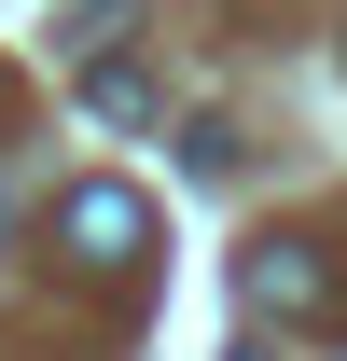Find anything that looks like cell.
Returning <instances> with one entry per match:
<instances>
[{
    "mask_svg": "<svg viewBox=\"0 0 347 361\" xmlns=\"http://www.w3.org/2000/svg\"><path fill=\"white\" fill-rule=\"evenodd\" d=\"M84 97H97V111H126V126H139V111H153V84H139L126 56H97V70H84Z\"/></svg>",
    "mask_w": 347,
    "mask_h": 361,
    "instance_id": "3957f363",
    "label": "cell"
},
{
    "mask_svg": "<svg viewBox=\"0 0 347 361\" xmlns=\"http://www.w3.org/2000/svg\"><path fill=\"white\" fill-rule=\"evenodd\" d=\"M236 292H250L264 319H319V306H334V264H319L305 236H264L250 264H236Z\"/></svg>",
    "mask_w": 347,
    "mask_h": 361,
    "instance_id": "7a4b0ae2",
    "label": "cell"
},
{
    "mask_svg": "<svg viewBox=\"0 0 347 361\" xmlns=\"http://www.w3.org/2000/svg\"><path fill=\"white\" fill-rule=\"evenodd\" d=\"M56 250L84 278H139V250H153V209H139L126 180H70L56 195Z\"/></svg>",
    "mask_w": 347,
    "mask_h": 361,
    "instance_id": "6da1fadb",
    "label": "cell"
}]
</instances>
